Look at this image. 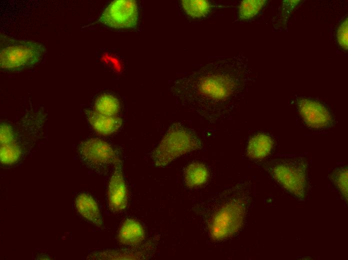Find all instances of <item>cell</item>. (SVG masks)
Returning <instances> with one entry per match:
<instances>
[{
	"mask_svg": "<svg viewBox=\"0 0 348 260\" xmlns=\"http://www.w3.org/2000/svg\"><path fill=\"white\" fill-rule=\"evenodd\" d=\"M270 176L286 190L300 199L307 189L308 164L302 157L272 160L264 166Z\"/></svg>",
	"mask_w": 348,
	"mask_h": 260,
	"instance_id": "obj_5",
	"label": "cell"
},
{
	"mask_svg": "<svg viewBox=\"0 0 348 260\" xmlns=\"http://www.w3.org/2000/svg\"><path fill=\"white\" fill-rule=\"evenodd\" d=\"M78 154L84 163L96 170L114 166L120 160L112 147L99 138H91L82 142L78 147Z\"/></svg>",
	"mask_w": 348,
	"mask_h": 260,
	"instance_id": "obj_6",
	"label": "cell"
},
{
	"mask_svg": "<svg viewBox=\"0 0 348 260\" xmlns=\"http://www.w3.org/2000/svg\"><path fill=\"white\" fill-rule=\"evenodd\" d=\"M182 7L190 16L192 18L205 17L212 10V5L208 0H183Z\"/></svg>",
	"mask_w": 348,
	"mask_h": 260,
	"instance_id": "obj_15",
	"label": "cell"
},
{
	"mask_svg": "<svg viewBox=\"0 0 348 260\" xmlns=\"http://www.w3.org/2000/svg\"><path fill=\"white\" fill-rule=\"evenodd\" d=\"M144 230L137 220L128 218L121 225L118 238L120 243L128 246H134L140 244L144 239Z\"/></svg>",
	"mask_w": 348,
	"mask_h": 260,
	"instance_id": "obj_12",
	"label": "cell"
},
{
	"mask_svg": "<svg viewBox=\"0 0 348 260\" xmlns=\"http://www.w3.org/2000/svg\"><path fill=\"white\" fill-rule=\"evenodd\" d=\"M273 144V140L270 136L262 133L256 134L248 141L246 155L251 159H262L270 154Z\"/></svg>",
	"mask_w": 348,
	"mask_h": 260,
	"instance_id": "obj_13",
	"label": "cell"
},
{
	"mask_svg": "<svg viewBox=\"0 0 348 260\" xmlns=\"http://www.w3.org/2000/svg\"><path fill=\"white\" fill-rule=\"evenodd\" d=\"M264 0H246L238 6V16L241 20H248L256 16L266 3Z\"/></svg>",
	"mask_w": 348,
	"mask_h": 260,
	"instance_id": "obj_17",
	"label": "cell"
},
{
	"mask_svg": "<svg viewBox=\"0 0 348 260\" xmlns=\"http://www.w3.org/2000/svg\"><path fill=\"white\" fill-rule=\"evenodd\" d=\"M298 112L306 126L316 129L331 126L332 118L328 110L322 104L308 98L298 99Z\"/></svg>",
	"mask_w": 348,
	"mask_h": 260,
	"instance_id": "obj_8",
	"label": "cell"
},
{
	"mask_svg": "<svg viewBox=\"0 0 348 260\" xmlns=\"http://www.w3.org/2000/svg\"><path fill=\"white\" fill-rule=\"evenodd\" d=\"M86 114L90 125L100 134H110L118 130L121 127L122 120L116 116H106L95 110H86Z\"/></svg>",
	"mask_w": 348,
	"mask_h": 260,
	"instance_id": "obj_10",
	"label": "cell"
},
{
	"mask_svg": "<svg viewBox=\"0 0 348 260\" xmlns=\"http://www.w3.org/2000/svg\"><path fill=\"white\" fill-rule=\"evenodd\" d=\"M114 166V170L108 183V198L110 210L119 212L124 210L127 206L128 194L120 160H118Z\"/></svg>",
	"mask_w": 348,
	"mask_h": 260,
	"instance_id": "obj_9",
	"label": "cell"
},
{
	"mask_svg": "<svg viewBox=\"0 0 348 260\" xmlns=\"http://www.w3.org/2000/svg\"><path fill=\"white\" fill-rule=\"evenodd\" d=\"M348 18H344L338 26L336 38L340 46L344 50H348Z\"/></svg>",
	"mask_w": 348,
	"mask_h": 260,
	"instance_id": "obj_20",
	"label": "cell"
},
{
	"mask_svg": "<svg viewBox=\"0 0 348 260\" xmlns=\"http://www.w3.org/2000/svg\"><path fill=\"white\" fill-rule=\"evenodd\" d=\"M0 161L2 163L10 164L16 162L20 158L22 151L20 146L12 143L0 145Z\"/></svg>",
	"mask_w": 348,
	"mask_h": 260,
	"instance_id": "obj_18",
	"label": "cell"
},
{
	"mask_svg": "<svg viewBox=\"0 0 348 260\" xmlns=\"http://www.w3.org/2000/svg\"><path fill=\"white\" fill-rule=\"evenodd\" d=\"M75 206L79 214L96 226L100 227L102 220L96 201L87 194H79L75 200Z\"/></svg>",
	"mask_w": 348,
	"mask_h": 260,
	"instance_id": "obj_11",
	"label": "cell"
},
{
	"mask_svg": "<svg viewBox=\"0 0 348 260\" xmlns=\"http://www.w3.org/2000/svg\"><path fill=\"white\" fill-rule=\"evenodd\" d=\"M202 147V142L194 130L176 122L170 126L151 157L155 166L164 167L176 158Z\"/></svg>",
	"mask_w": 348,
	"mask_h": 260,
	"instance_id": "obj_3",
	"label": "cell"
},
{
	"mask_svg": "<svg viewBox=\"0 0 348 260\" xmlns=\"http://www.w3.org/2000/svg\"><path fill=\"white\" fill-rule=\"evenodd\" d=\"M14 143V136L12 128L2 124L0 126V145Z\"/></svg>",
	"mask_w": 348,
	"mask_h": 260,
	"instance_id": "obj_21",
	"label": "cell"
},
{
	"mask_svg": "<svg viewBox=\"0 0 348 260\" xmlns=\"http://www.w3.org/2000/svg\"><path fill=\"white\" fill-rule=\"evenodd\" d=\"M45 51V48L39 42L1 35L0 68L10 72H18L30 68L42 60Z\"/></svg>",
	"mask_w": 348,
	"mask_h": 260,
	"instance_id": "obj_4",
	"label": "cell"
},
{
	"mask_svg": "<svg viewBox=\"0 0 348 260\" xmlns=\"http://www.w3.org/2000/svg\"><path fill=\"white\" fill-rule=\"evenodd\" d=\"M249 71L244 57L218 58L175 81L171 90L200 117L219 122L228 117L244 91Z\"/></svg>",
	"mask_w": 348,
	"mask_h": 260,
	"instance_id": "obj_1",
	"label": "cell"
},
{
	"mask_svg": "<svg viewBox=\"0 0 348 260\" xmlns=\"http://www.w3.org/2000/svg\"><path fill=\"white\" fill-rule=\"evenodd\" d=\"M95 111L108 116H116L120 110L118 100L109 94L99 96L94 104Z\"/></svg>",
	"mask_w": 348,
	"mask_h": 260,
	"instance_id": "obj_16",
	"label": "cell"
},
{
	"mask_svg": "<svg viewBox=\"0 0 348 260\" xmlns=\"http://www.w3.org/2000/svg\"><path fill=\"white\" fill-rule=\"evenodd\" d=\"M208 168L202 163L194 162L189 164L184 169V180L186 186L196 188L204 184L208 180Z\"/></svg>",
	"mask_w": 348,
	"mask_h": 260,
	"instance_id": "obj_14",
	"label": "cell"
},
{
	"mask_svg": "<svg viewBox=\"0 0 348 260\" xmlns=\"http://www.w3.org/2000/svg\"><path fill=\"white\" fill-rule=\"evenodd\" d=\"M208 212L206 220L209 235L220 240L228 238L240 228L244 219L247 201L242 193L222 200Z\"/></svg>",
	"mask_w": 348,
	"mask_h": 260,
	"instance_id": "obj_2",
	"label": "cell"
},
{
	"mask_svg": "<svg viewBox=\"0 0 348 260\" xmlns=\"http://www.w3.org/2000/svg\"><path fill=\"white\" fill-rule=\"evenodd\" d=\"M138 17L136 1L116 0L104 10L99 21L113 28H130L136 25Z\"/></svg>",
	"mask_w": 348,
	"mask_h": 260,
	"instance_id": "obj_7",
	"label": "cell"
},
{
	"mask_svg": "<svg viewBox=\"0 0 348 260\" xmlns=\"http://www.w3.org/2000/svg\"><path fill=\"white\" fill-rule=\"evenodd\" d=\"M348 168L342 167L335 170L331 176V178L334 185L344 198L348 200Z\"/></svg>",
	"mask_w": 348,
	"mask_h": 260,
	"instance_id": "obj_19",
	"label": "cell"
}]
</instances>
